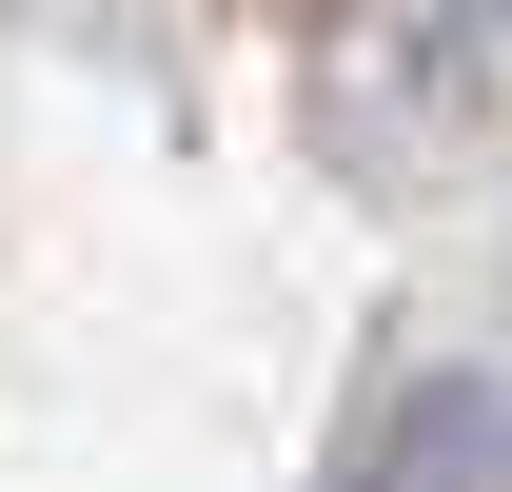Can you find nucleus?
Segmentation results:
<instances>
[{"instance_id": "1", "label": "nucleus", "mask_w": 512, "mask_h": 492, "mask_svg": "<svg viewBox=\"0 0 512 492\" xmlns=\"http://www.w3.org/2000/svg\"><path fill=\"white\" fill-rule=\"evenodd\" d=\"M375 492H512V374H473V394H414L375 453Z\"/></svg>"}]
</instances>
